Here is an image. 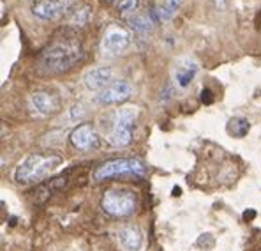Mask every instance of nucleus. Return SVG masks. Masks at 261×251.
I'll use <instances>...</instances> for the list:
<instances>
[{
  "instance_id": "f257e3e1",
  "label": "nucleus",
  "mask_w": 261,
  "mask_h": 251,
  "mask_svg": "<svg viewBox=\"0 0 261 251\" xmlns=\"http://www.w3.org/2000/svg\"><path fill=\"white\" fill-rule=\"evenodd\" d=\"M83 60V46L76 37H57L39 53L36 71L39 75H60Z\"/></svg>"
},
{
  "instance_id": "f03ea898",
  "label": "nucleus",
  "mask_w": 261,
  "mask_h": 251,
  "mask_svg": "<svg viewBox=\"0 0 261 251\" xmlns=\"http://www.w3.org/2000/svg\"><path fill=\"white\" fill-rule=\"evenodd\" d=\"M60 165H62V157L57 154H32V156H27L16 167L14 180L18 184L41 182Z\"/></svg>"
},
{
  "instance_id": "7ed1b4c3",
  "label": "nucleus",
  "mask_w": 261,
  "mask_h": 251,
  "mask_svg": "<svg viewBox=\"0 0 261 251\" xmlns=\"http://www.w3.org/2000/svg\"><path fill=\"white\" fill-rule=\"evenodd\" d=\"M101 207L113 218H129L138 209V195L127 188H110L102 195Z\"/></svg>"
},
{
  "instance_id": "20e7f679",
  "label": "nucleus",
  "mask_w": 261,
  "mask_h": 251,
  "mask_svg": "<svg viewBox=\"0 0 261 251\" xmlns=\"http://www.w3.org/2000/svg\"><path fill=\"white\" fill-rule=\"evenodd\" d=\"M147 173V167L141 163L140 159L134 157H117V159L105 161L94 170L92 177L95 182H105L108 179H117V177L124 175H134V177H143Z\"/></svg>"
},
{
  "instance_id": "39448f33",
  "label": "nucleus",
  "mask_w": 261,
  "mask_h": 251,
  "mask_svg": "<svg viewBox=\"0 0 261 251\" xmlns=\"http://www.w3.org/2000/svg\"><path fill=\"white\" fill-rule=\"evenodd\" d=\"M138 119L136 106H122L115 111L111 131L108 134V142L113 147H125L133 142L134 122Z\"/></svg>"
},
{
  "instance_id": "423d86ee",
  "label": "nucleus",
  "mask_w": 261,
  "mask_h": 251,
  "mask_svg": "<svg viewBox=\"0 0 261 251\" xmlns=\"http://www.w3.org/2000/svg\"><path fill=\"white\" fill-rule=\"evenodd\" d=\"M74 2L76 0H34L32 13L34 16L46 21L59 20Z\"/></svg>"
},
{
  "instance_id": "0eeeda50",
  "label": "nucleus",
  "mask_w": 261,
  "mask_h": 251,
  "mask_svg": "<svg viewBox=\"0 0 261 251\" xmlns=\"http://www.w3.org/2000/svg\"><path fill=\"white\" fill-rule=\"evenodd\" d=\"M130 46V34L120 25H110L102 36V50L108 53H122Z\"/></svg>"
},
{
  "instance_id": "6e6552de",
  "label": "nucleus",
  "mask_w": 261,
  "mask_h": 251,
  "mask_svg": "<svg viewBox=\"0 0 261 251\" xmlns=\"http://www.w3.org/2000/svg\"><path fill=\"white\" fill-rule=\"evenodd\" d=\"M133 94V87L125 80H117V82H111L105 90L99 92L97 101L102 105H118V103L127 101Z\"/></svg>"
},
{
  "instance_id": "1a4fd4ad",
  "label": "nucleus",
  "mask_w": 261,
  "mask_h": 251,
  "mask_svg": "<svg viewBox=\"0 0 261 251\" xmlns=\"http://www.w3.org/2000/svg\"><path fill=\"white\" fill-rule=\"evenodd\" d=\"M30 106L41 115H53L60 110V98L51 90H37L30 96Z\"/></svg>"
},
{
  "instance_id": "9d476101",
  "label": "nucleus",
  "mask_w": 261,
  "mask_h": 251,
  "mask_svg": "<svg viewBox=\"0 0 261 251\" xmlns=\"http://www.w3.org/2000/svg\"><path fill=\"white\" fill-rule=\"evenodd\" d=\"M71 144L76 147L78 150H92L99 147V136L94 131V127L90 124H80L72 129L71 133Z\"/></svg>"
},
{
  "instance_id": "9b49d317",
  "label": "nucleus",
  "mask_w": 261,
  "mask_h": 251,
  "mask_svg": "<svg viewBox=\"0 0 261 251\" xmlns=\"http://www.w3.org/2000/svg\"><path fill=\"white\" fill-rule=\"evenodd\" d=\"M118 244L124 251H141L145 244V235L136 225L122 226L118 232Z\"/></svg>"
},
{
  "instance_id": "f8f14e48",
  "label": "nucleus",
  "mask_w": 261,
  "mask_h": 251,
  "mask_svg": "<svg viewBox=\"0 0 261 251\" xmlns=\"http://www.w3.org/2000/svg\"><path fill=\"white\" fill-rule=\"evenodd\" d=\"M83 82H85L87 88L101 92V90H105L111 82H113V73H111L110 67L90 69V71L85 75V78H83Z\"/></svg>"
},
{
  "instance_id": "ddd939ff",
  "label": "nucleus",
  "mask_w": 261,
  "mask_h": 251,
  "mask_svg": "<svg viewBox=\"0 0 261 251\" xmlns=\"http://www.w3.org/2000/svg\"><path fill=\"white\" fill-rule=\"evenodd\" d=\"M67 180H69V172L55 177V179H51L48 184H41V186L37 188V193H34V195H43L41 200H44V198H48V196H51L55 191H60V189L67 184Z\"/></svg>"
},
{
  "instance_id": "4468645a",
  "label": "nucleus",
  "mask_w": 261,
  "mask_h": 251,
  "mask_svg": "<svg viewBox=\"0 0 261 251\" xmlns=\"http://www.w3.org/2000/svg\"><path fill=\"white\" fill-rule=\"evenodd\" d=\"M180 4H182V0H163V4L155 7L157 20H171L176 14V11L180 9Z\"/></svg>"
},
{
  "instance_id": "2eb2a0df",
  "label": "nucleus",
  "mask_w": 261,
  "mask_h": 251,
  "mask_svg": "<svg viewBox=\"0 0 261 251\" xmlns=\"http://www.w3.org/2000/svg\"><path fill=\"white\" fill-rule=\"evenodd\" d=\"M228 133L231 134L233 138H244L245 134L251 129V122L244 117H233L228 121V126H226Z\"/></svg>"
},
{
  "instance_id": "dca6fc26",
  "label": "nucleus",
  "mask_w": 261,
  "mask_h": 251,
  "mask_svg": "<svg viewBox=\"0 0 261 251\" xmlns=\"http://www.w3.org/2000/svg\"><path fill=\"white\" fill-rule=\"evenodd\" d=\"M196 73H198V67H196L194 64H187V65H184V67L176 69L175 78H176V82H178L180 87H187V85L194 80Z\"/></svg>"
},
{
  "instance_id": "f3484780",
  "label": "nucleus",
  "mask_w": 261,
  "mask_h": 251,
  "mask_svg": "<svg viewBox=\"0 0 261 251\" xmlns=\"http://www.w3.org/2000/svg\"><path fill=\"white\" fill-rule=\"evenodd\" d=\"M130 27H133L136 32H148L152 29V21L148 16H143V14H134L129 20Z\"/></svg>"
},
{
  "instance_id": "a211bd4d",
  "label": "nucleus",
  "mask_w": 261,
  "mask_h": 251,
  "mask_svg": "<svg viewBox=\"0 0 261 251\" xmlns=\"http://www.w3.org/2000/svg\"><path fill=\"white\" fill-rule=\"evenodd\" d=\"M140 6V0H120L118 2V11L120 13H134Z\"/></svg>"
},
{
  "instance_id": "6ab92c4d",
  "label": "nucleus",
  "mask_w": 261,
  "mask_h": 251,
  "mask_svg": "<svg viewBox=\"0 0 261 251\" xmlns=\"http://www.w3.org/2000/svg\"><path fill=\"white\" fill-rule=\"evenodd\" d=\"M201 101H203V103H206V105H210V103L214 101L212 90H210V88H203V90H201Z\"/></svg>"
},
{
  "instance_id": "aec40b11",
  "label": "nucleus",
  "mask_w": 261,
  "mask_h": 251,
  "mask_svg": "<svg viewBox=\"0 0 261 251\" xmlns=\"http://www.w3.org/2000/svg\"><path fill=\"white\" fill-rule=\"evenodd\" d=\"M108 2H110V4H113V2H117V0H108Z\"/></svg>"
}]
</instances>
